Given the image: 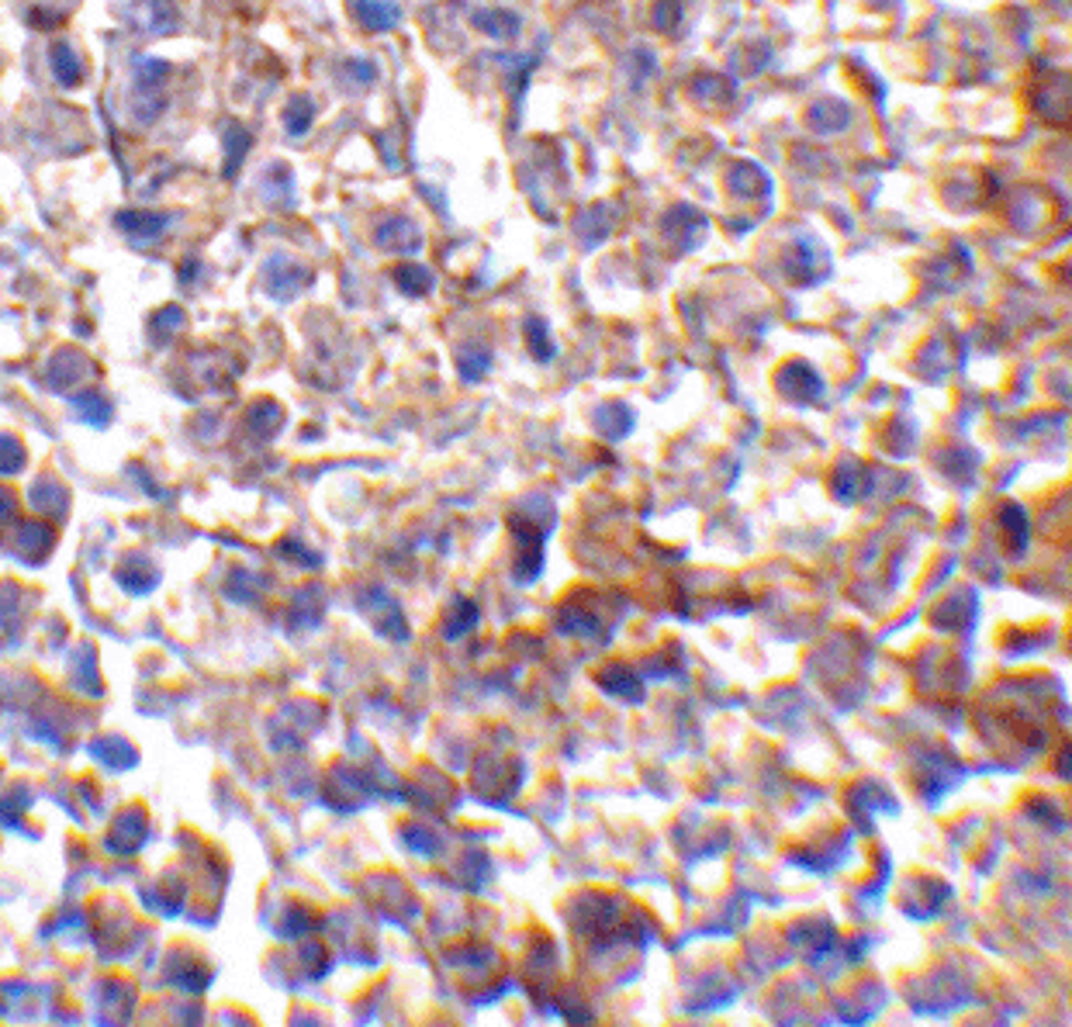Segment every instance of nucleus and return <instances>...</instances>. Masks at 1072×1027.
I'll list each match as a JSON object with an SVG mask.
<instances>
[{"label": "nucleus", "instance_id": "obj_1", "mask_svg": "<svg viewBox=\"0 0 1072 1027\" xmlns=\"http://www.w3.org/2000/svg\"><path fill=\"white\" fill-rule=\"evenodd\" d=\"M52 66H56V73H59V80H63V83H73V80L80 77V70H83L80 59H73L70 49L52 52Z\"/></svg>", "mask_w": 1072, "mask_h": 1027}]
</instances>
